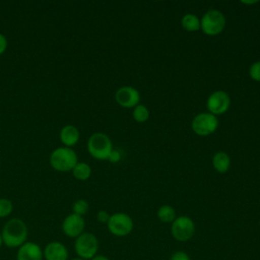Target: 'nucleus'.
Instances as JSON below:
<instances>
[{
    "instance_id": "nucleus-1",
    "label": "nucleus",
    "mask_w": 260,
    "mask_h": 260,
    "mask_svg": "<svg viewBox=\"0 0 260 260\" xmlns=\"http://www.w3.org/2000/svg\"><path fill=\"white\" fill-rule=\"evenodd\" d=\"M27 226L26 223L17 217L8 219L3 225L1 237L3 244L10 248H19L27 240Z\"/></svg>"
},
{
    "instance_id": "nucleus-2",
    "label": "nucleus",
    "mask_w": 260,
    "mask_h": 260,
    "mask_svg": "<svg viewBox=\"0 0 260 260\" xmlns=\"http://www.w3.org/2000/svg\"><path fill=\"white\" fill-rule=\"evenodd\" d=\"M49 161L55 171L66 173L73 170L78 162V157L73 148L61 146L55 148L51 152Z\"/></svg>"
},
{
    "instance_id": "nucleus-3",
    "label": "nucleus",
    "mask_w": 260,
    "mask_h": 260,
    "mask_svg": "<svg viewBox=\"0 0 260 260\" xmlns=\"http://www.w3.org/2000/svg\"><path fill=\"white\" fill-rule=\"evenodd\" d=\"M113 149L112 141L105 133L95 132L87 140V151L95 159H108Z\"/></svg>"
},
{
    "instance_id": "nucleus-4",
    "label": "nucleus",
    "mask_w": 260,
    "mask_h": 260,
    "mask_svg": "<svg viewBox=\"0 0 260 260\" xmlns=\"http://www.w3.org/2000/svg\"><path fill=\"white\" fill-rule=\"evenodd\" d=\"M74 251L77 257L85 260H90L99 251V240L95 235L89 232H84L74 241Z\"/></svg>"
},
{
    "instance_id": "nucleus-5",
    "label": "nucleus",
    "mask_w": 260,
    "mask_h": 260,
    "mask_svg": "<svg viewBox=\"0 0 260 260\" xmlns=\"http://www.w3.org/2000/svg\"><path fill=\"white\" fill-rule=\"evenodd\" d=\"M225 26V16L217 9L206 11L200 19V29L210 37L219 35Z\"/></svg>"
},
{
    "instance_id": "nucleus-6",
    "label": "nucleus",
    "mask_w": 260,
    "mask_h": 260,
    "mask_svg": "<svg viewBox=\"0 0 260 260\" xmlns=\"http://www.w3.org/2000/svg\"><path fill=\"white\" fill-rule=\"evenodd\" d=\"M191 128L195 134L199 136H207L215 132L218 128V119L209 112L199 113L193 118Z\"/></svg>"
},
{
    "instance_id": "nucleus-7",
    "label": "nucleus",
    "mask_w": 260,
    "mask_h": 260,
    "mask_svg": "<svg viewBox=\"0 0 260 260\" xmlns=\"http://www.w3.org/2000/svg\"><path fill=\"white\" fill-rule=\"evenodd\" d=\"M195 234V223L187 215H181L171 224V235L178 242H187Z\"/></svg>"
},
{
    "instance_id": "nucleus-8",
    "label": "nucleus",
    "mask_w": 260,
    "mask_h": 260,
    "mask_svg": "<svg viewBox=\"0 0 260 260\" xmlns=\"http://www.w3.org/2000/svg\"><path fill=\"white\" fill-rule=\"evenodd\" d=\"M107 226L112 235L116 237H125L132 232L134 223L131 216L127 213L116 212L111 214Z\"/></svg>"
},
{
    "instance_id": "nucleus-9",
    "label": "nucleus",
    "mask_w": 260,
    "mask_h": 260,
    "mask_svg": "<svg viewBox=\"0 0 260 260\" xmlns=\"http://www.w3.org/2000/svg\"><path fill=\"white\" fill-rule=\"evenodd\" d=\"M231 106V98L228 92L223 90L213 91L207 99L206 107L210 114L214 116L224 114Z\"/></svg>"
},
{
    "instance_id": "nucleus-10",
    "label": "nucleus",
    "mask_w": 260,
    "mask_h": 260,
    "mask_svg": "<svg viewBox=\"0 0 260 260\" xmlns=\"http://www.w3.org/2000/svg\"><path fill=\"white\" fill-rule=\"evenodd\" d=\"M62 232L68 238L76 239L82 233H84L85 221L83 216L77 215L75 213L68 214L62 221L61 224Z\"/></svg>"
},
{
    "instance_id": "nucleus-11",
    "label": "nucleus",
    "mask_w": 260,
    "mask_h": 260,
    "mask_svg": "<svg viewBox=\"0 0 260 260\" xmlns=\"http://www.w3.org/2000/svg\"><path fill=\"white\" fill-rule=\"evenodd\" d=\"M115 100L117 104L122 108L131 109L139 104L140 93L135 87L124 85L117 89L115 93Z\"/></svg>"
},
{
    "instance_id": "nucleus-12",
    "label": "nucleus",
    "mask_w": 260,
    "mask_h": 260,
    "mask_svg": "<svg viewBox=\"0 0 260 260\" xmlns=\"http://www.w3.org/2000/svg\"><path fill=\"white\" fill-rule=\"evenodd\" d=\"M43 256L45 260H68L69 252L63 243L52 241L43 249Z\"/></svg>"
},
{
    "instance_id": "nucleus-13",
    "label": "nucleus",
    "mask_w": 260,
    "mask_h": 260,
    "mask_svg": "<svg viewBox=\"0 0 260 260\" xmlns=\"http://www.w3.org/2000/svg\"><path fill=\"white\" fill-rule=\"evenodd\" d=\"M43 249L35 242L26 241L17 248L16 260H43Z\"/></svg>"
},
{
    "instance_id": "nucleus-14",
    "label": "nucleus",
    "mask_w": 260,
    "mask_h": 260,
    "mask_svg": "<svg viewBox=\"0 0 260 260\" xmlns=\"http://www.w3.org/2000/svg\"><path fill=\"white\" fill-rule=\"evenodd\" d=\"M59 136H60V140L64 146L72 148V146H74L78 142V140L80 138V133H79V130L77 129V127L69 124V125H65L61 128Z\"/></svg>"
},
{
    "instance_id": "nucleus-15",
    "label": "nucleus",
    "mask_w": 260,
    "mask_h": 260,
    "mask_svg": "<svg viewBox=\"0 0 260 260\" xmlns=\"http://www.w3.org/2000/svg\"><path fill=\"white\" fill-rule=\"evenodd\" d=\"M212 166L214 170L220 174H224L231 167V157L224 151H217L212 157Z\"/></svg>"
},
{
    "instance_id": "nucleus-16",
    "label": "nucleus",
    "mask_w": 260,
    "mask_h": 260,
    "mask_svg": "<svg viewBox=\"0 0 260 260\" xmlns=\"http://www.w3.org/2000/svg\"><path fill=\"white\" fill-rule=\"evenodd\" d=\"M156 215H157V218L159 219V221H161L164 223H172L177 217L175 208L169 204L161 205L157 209Z\"/></svg>"
},
{
    "instance_id": "nucleus-17",
    "label": "nucleus",
    "mask_w": 260,
    "mask_h": 260,
    "mask_svg": "<svg viewBox=\"0 0 260 260\" xmlns=\"http://www.w3.org/2000/svg\"><path fill=\"white\" fill-rule=\"evenodd\" d=\"M181 24L184 29L187 31H197L200 29V19L196 14L193 13H186L182 19Z\"/></svg>"
},
{
    "instance_id": "nucleus-18",
    "label": "nucleus",
    "mask_w": 260,
    "mask_h": 260,
    "mask_svg": "<svg viewBox=\"0 0 260 260\" xmlns=\"http://www.w3.org/2000/svg\"><path fill=\"white\" fill-rule=\"evenodd\" d=\"M71 172L73 177L78 181H86L91 176V168L84 161H78Z\"/></svg>"
},
{
    "instance_id": "nucleus-19",
    "label": "nucleus",
    "mask_w": 260,
    "mask_h": 260,
    "mask_svg": "<svg viewBox=\"0 0 260 260\" xmlns=\"http://www.w3.org/2000/svg\"><path fill=\"white\" fill-rule=\"evenodd\" d=\"M132 116L136 122L144 123L149 119V110L145 105L138 104L136 107L133 108Z\"/></svg>"
},
{
    "instance_id": "nucleus-20",
    "label": "nucleus",
    "mask_w": 260,
    "mask_h": 260,
    "mask_svg": "<svg viewBox=\"0 0 260 260\" xmlns=\"http://www.w3.org/2000/svg\"><path fill=\"white\" fill-rule=\"evenodd\" d=\"M89 209V204L85 199H77L72 204V213L83 216L87 213Z\"/></svg>"
},
{
    "instance_id": "nucleus-21",
    "label": "nucleus",
    "mask_w": 260,
    "mask_h": 260,
    "mask_svg": "<svg viewBox=\"0 0 260 260\" xmlns=\"http://www.w3.org/2000/svg\"><path fill=\"white\" fill-rule=\"evenodd\" d=\"M13 210L11 200L7 198H0V217H7Z\"/></svg>"
},
{
    "instance_id": "nucleus-22",
    "label": "nucleus",
    "mask_w": 260,
    "mask_h": 260,
    "mask_svg": "<svg viewBox=\"0 0 260 260\" xmlns=\"http://www.w3.org/2000/svg\"><path fill=\"white\" fill-rule=\"evenodd\" d=\"M249 75L253 80L260 82V60L251 64L249 68Z\"/></svg>"
},
{
    "instance_id": "nucleus-23",
    "label": "nucleus",
    "mask_w": 260,
    "mask_h": 260,
    "mask_svg": "<svg viewBox=\"0 0 260 260\" xmlns=\"http://www.w3.org/2000/svg\"><path fill=\"white\" fill-rule=\"evenodd\" d=\"M170 260H191L190 256L188 255V253H186L185 251H176L174 252L171 257H170Z\"/></svg>"
},
{
    "instance_id": "nucleus-24",
    "label": "nucleus",
    "mask_w": 260,
    "mask_h": 260,
    "mask_svg": "<svg viewBox=\"0 0 260 260\" xmlns=\"http://www.w3.org/2000/svg\"><path fill=\"white\" fill-rule=\"evenodd\" d=\"M110 216H111V214H110L108 211H106V210H100V211L96 213V219H98V221L101 222V223H105V224L108 223V221H109V219H110Z\"/></svg>"
},
{
    "instance_id": "nucleus-25",
    "label": "nucleus",
    "mask_w": 260,
    "mask_h": 260,
    "mask_svg": "<svg viewBox=\"0 0 260 260\" xmlns=\"http://www.w3.org/2000/svg\"><path fill=\"white\" fill-rule=\"evenodd\" d=\"M120 159H121V153L118 150L113 149L108 157V160H110V162H112V164H116V162L120 161Z\"/></svg>"
},
{
    "instance_id": "nucleus-26",
    "label": "nucleus",
    "mask_w": 260,
    "mask_h": 260,
    "mask_svg": "<svg viewBox=\"0 0 260 260\" xmlns=\"http://www.w3.org/2000/svg\"><path fill=\"white\" fill-rule=\"evenodd\" d=\"M7 46H8V41L6 37L0 32V55H2L6 51Z\"/></svg>"
},
{
    "instance_id": "nucleus-27",
    "label": "nucleus",
    "mask_w": 260,
    "mask_h": 260,
    "mask_svg": "<svg viewBox=\"0 0 260 260\" xmlns=\"http://www.w3.org/2000/svg\"><path fill=\"white\" fill-rule=\"evenodd\" d=\"M90 260H110V259L107 256H105V255H95Z\"/></svg>"
},
{
    "instance_id": "nucleus-28",
    "label": "nucleus",
    "mask_w": 260,
    "mask_h": 260,
    "mask_svg": "<svg viewBox=\"0 0 260 260\" xmlns=\"http://www.w3.org/2000/svg\"><path fill=\"white\" fill-rule=\"evenodd\" d=\"M258 1H242V3H244V4H247V5H249V4H255V3H257Z\"/></svg>"
},
{
    "instance_id": "nucleus-29",
    "label": "nucleus",
    "mask_w": 260,
    "mask_h": 260,
    "mask_svg": "<svg viewBox=\"0 0 260 260\" xmlns=\"http://www.w3.org/2000/svg\"><path fill=\"white\" fill-rule=\"evenodd\" d=\"M70 260H85V259H83V258H80V257H73L72 259H70Z\"/></svg>"
},
{
    "instance_id": "nucleus-30",
    "label": "nucleus",
    "mask_w": 260,
    "mask_h": 260,
    "mask_svg": "<svg viewBox=\"0 0 260 260\" xmlns=\"http://www.w3.org/2000/svg\"><path fill=\"white\" fill-rule=\"evenodd\" d=\"M3 245V241H2V237H1V234H0V248H1V246Z\"/></svg>"
},
{
    "instance_id": "nucleus-31",
    "label": "nucleus",
    "mask_w": 260,
    "mask_h": 260,
    "mask_svg": "<svg viewBox=\"0 0 260 260\" xmlns=\"http://www.w3.org/2000/svg\"><path fill=\"white\" fill-rule=\"evenodd\" d=\"M259 228H260V222H259Z\"/></svg>"
},
{
    "instance_id": "nucleus-32",
    "label": "nucleus",
    "mask_w": 260,
    "mask_h": 260,
    "mask_svg": "<svg viewBox=\"0 0 260 260\" xmlns=\"http://www.w3.org/2000/svg\"><path fill=\"white\" fill-rule=\"evenodd\" d=\"M0 168H1V164H0Z\"/></svg>"
}]
</instances>
